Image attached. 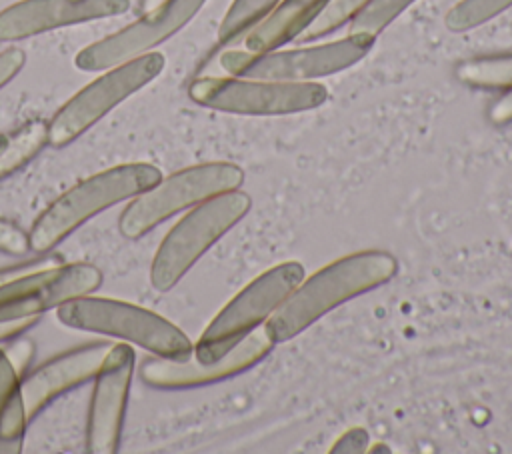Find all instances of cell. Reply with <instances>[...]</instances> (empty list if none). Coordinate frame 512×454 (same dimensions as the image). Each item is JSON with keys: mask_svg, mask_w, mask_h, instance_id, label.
<instances>
[{"mask_svg": "<svg viewBox=\"0 0 512 454\" xmlns=\"http://www.w3.org/2000/svg\"><path fill=\"white\" fill-rule=\"evenodd\" d=\"M398 262L384 250H364L338 258L302 280L264 324L274 344L306 330L332 308L388 282Z\"/></svg>", "mask_w": 512, "mask_h": 454, "instance_id": "6da1fadb", "label": "cell"}, {"mask_svg": "<svg viewBox=\"0 0 512 454\" xmlns=\"http://www.w3.org/2000/svg\"><path fill=\"white\" fill-rule=\"evenodd\" d=\"M162 178L158 166L128 162L100 170L54 198L28 230L30 252L46 254L100 212L128 202Z\"/></svg>", "mask_w": 512, "mask_h": 454, "instance_id": "7a4b0ae2", "label": "cell"}, {"mask_svg": "<svg viewBox=\"0 0 512 454\" xmlns=\"http://www.w3.org/2000/svg\"><path fill=\"white\" fill-rule=\"evenodd\" d=\"M56 318L68 328L118 338L160 358L186 360L194 352L190 338L158 312L94 292L60 304Z\"/></svg>", "mask_w": 512, "mask_h": 454, "instance_id": "3957f363", "label": "cell"}, {"mask_svg": "<svg viewBox=\"0 0 512 454\" xmlns=\"http://www.w3.org/2000/svg\"><path fill=\"white\" fill-rule=\"evenodd\" d=\"M252 198L242 190L216 194L184 214L162 238L150 266V284L172 290L184 274L250 210Z\"/></svg>", "mask_w": 512, "mask_h": 454, "instance_id": "277c9868", "label": "cell"}, {"mask_svg": "<svg viewBox=\"0 0 512 454\" xmlns=\"http://www.w3.org/2000/svg\"><path fill=\"white\" fill-rule=\"evenodd\" d=\"M242 182V168L230 162H204L182 168L130 198L118 218V230L124 238L138 240L170 216L216 194L236 190Z\"/></svg>", "mask_w": 512, "mask_h": 454, "instance_id": "5b68a950", "label": "cell"}, {"mask_svg": "<svg viewBox=\"0 0 512 454\" xmlns=\"http://www.w3.org/2000/svg\"><path fill=\"white\" fill-rule=\"evenodd\" d=\"M304 280V266L296 260L280 262L246 284L204 328L194 344L200 364L226 356L244 336L256 330Z\"/></svg>", "mask_w": 512, "mask_h": 454, "instance_id": "8992f818", "label": "cell"}, {"mask_svg": "<svg viewBox=\"0 0 512 454\" xmlns=\"http://www.w3.org/2000/svg\"><path fill=\"white\" fill-rule=\"evenodd\" d=\"M166 66L160 52H148L130 62L102 70L96 80L66 100L48 122V144L64 148L100 122L118 104L156 80Z\"/></svg>", "mask_w": 512, "mask_h": 454, "instance_id": "52a82bcc", "label": "cell"}, {"mask_svg": "<svg viewBox=\"0 0 512 454\" xmlns=\"http://www.w3.org/2000/svg\"><path fill=\"white\" fill-rule=\"evenodd\" d=\"M374 46V36L348 34L316 46L292 50H226L220 54V66L230 76L262 78L280 82H312L314 78L330 76L358 64Z\"/></svg>", "mask_w": 512, "mask_h": 454, "instance_id": "ba28073f", "label": "cell"}, {"mask_svg": "<svg viewBox=\"0 0 512 454\" xmlns=\"http://www.w3.org/2000/svg\"><path fill=\"white\" fill-rule=\"evenodd\" d=\"M192 102L228 114L282 116L306 112L328 100V88L318 82H280L242 76H202L190 82Z\"/></svg>", "mask_w": 512, "mask_h": 454, "instance_id": "9c48e42d", "label": "cell"}, {"mask_svg": "<svg viewBox=\"0 0 512 454\" xmlns=\"http://www.w3.org/2000/svg\"><path fill=\"white\" fill-rule=\"evenodd\" d=\"M208 0H164L142 12L128 26L88 44L74 56V66L84 72H102L154 52L158 44L180 32Z\"/></svg>", "mask_w": 512, "mask_h": 454, "instance_id": "30bf717a", "label": "cell"}, {"mask_svg": "<svg viewBox=\"0 0 512 454\" xmlns=\"http://www.w3.org/2000/svg\"><path fill=\"white\" fill-rule=\"evenodd\" d=\"M100 284V268L88 262H70L18 276L0 284V322L40 318L72 298L96 292Z\"/></svg>", "mask_w": 512, "mask_h": 454, "instance_id": "8fae6325", "label": "cell"}, {"mask_svg": "<svg viewBox=\"0 0 512 454\" xmlns=\"http://www.w3.org/2000/svg\"><path fill=\"white\" fill-rule=\"evenodd\" d=\"M134 362L136 354L128 342L112 344L92 378L86 420V450L90 454H114L120 450Z\"/></svg>", "mask_w": 512, "mask_h": 454, "instance_id": "7c38bea8", "label": "cell"}, {"mask_svg": "<svg viewBox=\"0 0 512 454\" xmlns=\"http://www.w3.org/2000/svg\"><path fill=\"white\" fill-rule=\"evenodd\" d=\"M272 344L274 342L270 340L266 330L256 328L248 336H244L226 356H222L212 364L190 362L188 358L174 360V358L156 356V358L144 360L138 374L142 382L162 390H184V388L206 386L248 370L270 352Z\"/></svg>", "mask_w": 512, "mask_h": 454, "instance_id": "4fadbf2b", "label": "cell"}, {"mask_svg": "<svg viewBox=\"0 0 512 454\" xmlns=\"http://www.w3.org/2000/svg\"><path fill=\"white\" fill-rule=\"evenodd\" d=\"M128 8L130 0H20L0 12V42L120 16Z\"/></svg>", "mask_w": 512, "mask_h": 454, "instance_id": "5bb4252c", "label": "cell"}, {"mask_svg": "<svg viewBox=\"0 0 512 454\" xmlns=\"http://www.w3.org/2000/svg\"><path fill=\"white\" fill-rule=\"evenodd\" d=\"M110 342H92L72 348L22 376V396L28 420L36 418L62 394L92 382Z\"/></svg>", "mask_w": 512, "mask_h": 454, "instance_id": "9a60e30c", "label": "cell"}, {"mask_svg": "<svg viewBox=\"0 0 512 454\" xmlns=\"http://www.w3.org/2000/svg\"><path fill=\"white\" fill-rule=\"evenodd\" d=\"M326 2L328 0H280L266 18H262L250 32H246V50L260 54L296 40L320 14Z\"/></svg>", "mask_w": 512, "mask_h": 454, "instance_id": "2e32d148", "label": "cell"}, {"mask_svg": "<svg viewBox=\"0 0 512 454\" xmlns=\"http://www.w3.org/2000/svg\"><path fill=\"white\" fill-rule=\"evenodd\" d=\"M22 376L0 348V454H20L26 434Z\"/></svg>", "mask_w": 512, "mask_h": 454, "instance_id": "e0dca14e", "label": "cell"}, {"mask_svg": "<svg viewBox=\"0 0 512 454\" xmlns=\"http://www.w3.org/2000/svg\"><path fill=\"white\" fill-rule=\"evenodd\" d=\"M48 146V122L30 120L22 124L0 150V182L30 164Z\"/></svg>", "mask_w": 512, "mask_h": 454, "instance_id": "ac0fdd59", "label": "cell"}, {"mask_svg": "<svg viewBox=\"0 0 512 454\" xmlns=\"http://www.w3.org/2000/svg\"><path fill=\"white\" fill-rule=\"evenodd\" d=\"M280 0H232L228 6L220 28L218 42L232 44L246 36L262 18H266Z\"/></svg>", "mask_w": 512, "mask_h": 454, "instance_id": "d6986e66", "label": "cell"}, {"mask_svg": "<svg viewBox=\"0 0 512 454\" xmlns=\"http://www.w3.org/2000/svg\"><path fill=\"white\" fill-rule=\"evenodd\" d=\"M458 78L476 88H512V54L486 56L462 62Z\"/></svg>", "mask_w": 512, "mask_h": 454, "instance_id": "ffe728a7", "label": "cell"}, {"mask_svg": "<svg viewBox=\"0 0 512 454\" xmlns=\"http://www.w3.org/2000/svg\"><path fill=\"white\" fill-rule=\"evenodd\" d=\"M510 6L512 0H460L446 12L444 24L450 32H468L496 18Z\"/></svg>", "mask_w": 512, "mask_h": 454, "instance_id": "44dd1931", "label": "cell"}, {"mask_svg": "<svg viewBox=\"0 0 512 454\" xmlns=\"http://www.w3.org/2000/svg\"><path fill=\"white\" fill-rule=\"evenodd\" d=\"M370 0H328L320 14L310 22V26L296 38L298 42H312L324 38L344 24L352 22V18L368 4Z\"/></svg>", "mask_w": 512, "mask_h": 454, "instance_id": "7402d4cb", "label": "cell"}, {"mask_svg": "<svg viewBox=\"0 0 512 454\" xmlns=\"http://www.w3.org/2000/svg\"><path fill=\"white\" fill-rule=\"evenodd\" d=\"M416 0H370L350 22V34L374 36L396 20Z\"/></svg>", "mask_w": 512, "mask_h": 454, "instance_id": "603a6c76", "label": "cell"}, {"mask_svg": "<svg viewBox=\"0 0 512 454\" xmlns=\"http://www.w3.org/2000/svg\"><path fill=\"white\" fill-rule=\"evenodd\" d=\"M0 252L10 256H24L30 252L28 232L16 222L0 216Z\"/></svg>", "mask_w": 512, "mask_h": 454, "instance_id": "cb8c5ba5", "label": "cell"}, {"mask_svg": "<svg viewBox=\"0 0 512 454\" xmlns=\"http://www.w3.org/2000/svg\"><path fill=\"white\" fill-rule=\"evenodd\" d=\"M24 64H26V54L22 48L12 46L0 52V90L20 74Z\"/></svg>", "mask_w": 512, "mask_h": 454, "instance_id": "d4e9b609", "label": "cell"}, {"mask_svg": "<svg viewBox=\"0 0 512 454\" xmlns=\"http://www.w3.org/2000/svg\"><path fill=\"white\" fill-rule=\"evenodd\" d=\"M8 360L12 362V366L16 368V372L20 376L26 374V368L30 366L32 358H34V344L30 340H18L10 350H4Z\"/></svg>", "mask_w": 512, "mask_h": 454, "instance_id": "484cf974", "label": "cell"}, {"mask_svg": "<svg viewBox=\"0 0 512 454\" xmlns=\"http://www.w3.org/2000/svg\"><path fill=\"white\" fill-rule=\"evenodd\" d=\"M366 444L368 434L362 428H352L332 446V452H362Z\"/></svg>", "mask_w": 512, "mask_h": 454, "instance_id": "4316f807", "label": "cell"}, {"mask_svg": "<svg viewBox=\"0 0 512 454\" xmlns=\"http://www.w3.org/2000/svg\"><path fill=\"white\" fill-rule=\"evenodd\" d=\"M38 322V318H24V320H10V322H0V342L18 338L24 334L28 328H32Z\"/></svg>", "mask_w": 512, "mask_h": 454, "instance_id": "83f0119b", "label": "cell"}, {"mask_svg": "<svg viewBox=\"0 0 512 454\" xmlns=\"http://www.w3.org/2000/svg\"><path fill=\"white\" fill-rule=\"evenodd\" d=\"M164 0H140V10L146 12V10H152L156 6H160Z\"/></svg>", "mask_w": 512, "mask_h": 454, "instance_id": "f1b7e54d", "label": "cell"}, {"mask_svg": "<svg viewBox=\"0 0 512 454\" xmlns=\"http://www.w3.org/2000/svg\"><path fill=\"white\" fill-rule=\"evenodd\" d=\"M8 144V136L6 134H0V150H4Z\"/></svg>", "mask_w": 512, "mask_h": 454, "instance_id": "f546056e", "label": "cell"}]
</instances>
